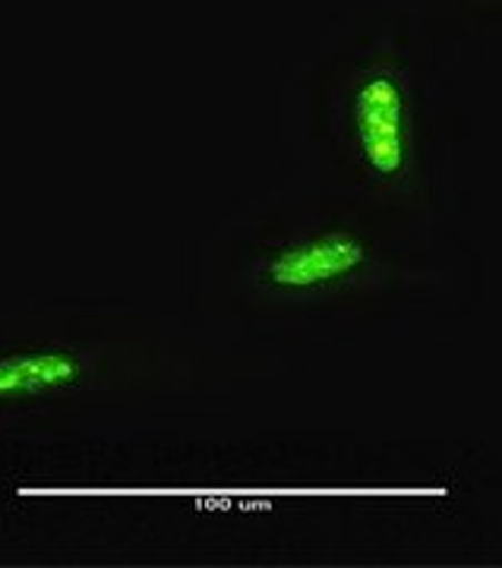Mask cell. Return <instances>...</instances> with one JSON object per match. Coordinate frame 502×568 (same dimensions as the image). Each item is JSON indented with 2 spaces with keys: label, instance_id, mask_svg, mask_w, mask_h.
I'll return each instance as SVG.
<instances>
[{
  "label": "cell",
  "instance_id": "5",
  "mask_svg": "<svg viewBox=\"0 0 502 568\" xmlns=\"http://www.w3.org/2000/svg\"><path fill=\"white\" fill-rule=\"evenodd\" d=\"M440 44H496L502 39V0H418Z\"/></svg>",
  "mask_w": 502,
  "mask_h": 568
},
{
  "label": "cell",
  "instance_id": "3",
  "mask_svg": "<svg viewBox=\"0 0 502 568\" xmlns=\"http://www.w3.org/2000/svg\"><path fill=\"white\" fill-rule=\"evenodd\" d=\"M418 0H348L279 77L288 171L358 203L468 222L455 80Z\"/></svg>",
  "mask_w": 502,
  "mask_h": 568
},
{
  "label": "cell",
  "instance_id": "1",
  "mask_svg": "<svg viewBox=\"0 0 502 568\" xmlns=\"http://www.w3.org/2000/svg\"><path fill=\"white\" fill-rule=\"evenodd\" d=\"M0 549L168 566H402L502 552L500 458L455 436L0 439Z\"/></svg>",
  "mask_w": 502,
  "mask_h": 568
},
{
  "label": "cell",
  "instance_id": "4",
  "mask_svg": "<svg viewBox=\"0 0 502 568\" xmlns=\"http://www.w3.org/2000/svg\"><path fill=\"white\" fill-rule=\"evenodd\" d=\"M219 383L202 338L130 301L0 294V439L145 426Z\"/></svg>",
  "mask_w": 502,
  "mask_h": 568
},
{
  "label": "cell",
  "instance_id": "2",
  "mask_svg": "<svg viewBox=\"0 0 502 568\" xmlns=\"http://www.w3.org/2000/svg\"><path fill=\"white\" fill-rule=\"evenodd\" d=\"M483 294L486 260L468 222L358 203L288 168L238 193L187 260L193 313L253 342L452 323Z\"/></svg>",
  "mask_w": 502,
  "mask_h": 568
}]
</instances>
